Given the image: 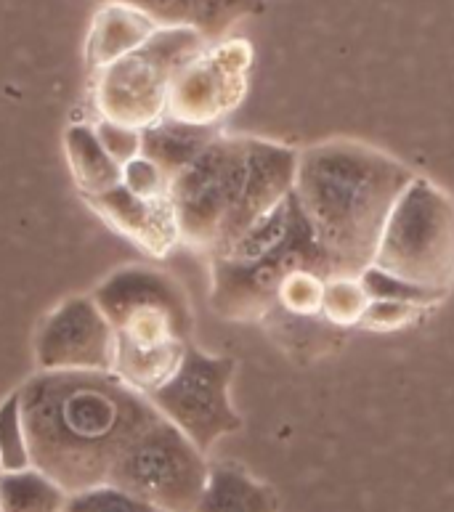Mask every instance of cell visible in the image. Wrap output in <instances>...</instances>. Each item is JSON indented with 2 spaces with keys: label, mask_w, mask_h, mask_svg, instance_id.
<instances>
[{
  "label": "cell",
  "mask_w": 454,
  "mask_h": 512,
  "mask_svg": "<svg viewBox=\"0 0 454 512\" xmlns=\"http://www.w3.org/2000/svg\"><path fill=\"white\" fill-rule=\"evenodd\" d=\"M32 467L67 494L96 489L160 412L115 372H35L19 388Z\"/></svg>",
  "instance_id": "obj_1"
},
{
  "label": "cell",
  "mask_w": 454,
  "mask_h": 512,
  "mask_svg": "<svg viewBox=\"0 0 454 512\" xmlns=\"http://www.w3.org/2000/svg\"><path fill=\"white\" fill-rule=\"evenodd\" d=\"M417 173L378 146L330 138L298 154L295 197L330 260V276H364Z\"/></svg>",
  "instance_id": "obj_2"
},
{
  "label": "cell",
  "mask_w": 454,
  "mask_h": 512,
  "mask_svg": "<svg viewBox=\"0 0 454 512\" xmlns=\"http://www.w3.org/2000/svg\"><path fill=\"white\" fill-rule=\"evenodd\" d=\"M298 154L271 138H213L170 181L181 245L205 258L229 253L293 192Z\"/></svg>",
  "instance_id": "obj_3"
},
{
  "label": "cell",
  "mask_w": 454,
  "mask_h": 512,
  "mask_svg": "<svg viewBox=\"0 0 454 512\" xmlns=\"http://www.w3.org/2000/svg\"><path fill=\"white\" fill-rule=\"evenodd\" d=\"M115 329V372L125 385L149 396L184 359L194 316L186 290L160 268L131 263L112 271L91 292Z\"/></svg>",
  "instance_id": "obj_4"
},
{
  "label": "cell",
  "mask_w": 454,
  "mask_h": 512,
  "mask_svg": "<svg viewBox=\"0 0 454 512\" xmlns=\"http://www.w3.org/2000/svg\"><path fill=\"white\" fill-rule=\"evenodd\" d=\"M208 260L210 306L226 321L266 319L277 308L279 284L295 268H311L330 279V260L295 192L229 253Z\"/></svg>",
  "instance_id": "obj_5"
},
{
  "label": "cell",
  "mask_w": 454,
  "mask_h": 512,
  "mask_svg": "<svg viewBox=\"0 0 454 512\" xmlns=\"http://www.w3.org/2000/svg\"><path fill=\"white\" fill-rule=\"evenodd\" d=\"M372 271L444 300L454 287V197L417 176L393 205Z\"/></svg>",
  "instance_id": "obj_6"
},
{
  "label": "cell",
  "mask_w": 454,
  "mask_h": 512,
  "mask_svg": "<svg viewBox=\"0 0 454 512\" xmlns=\"http://www.w3.org/2000/svg\"><path fill=\"white\" fill-rule=\"evenodd\" d=\"M208 46L192 27H160L139 51L93 72V107L101 120L125 128L162 123L173 77Z\"/></svg>",
  "instance_id": "obj_7"
},
{
  "label": "cell",
  "mask_w": 454,
  "mask_h": 512,
  "mask_svg": "<svg viewBox=\"0 0 454 512\" xmlns=\"http://www.w3.org/2000/svg\"><path fill=\"white\" fill-rule=\"evenodd\" d=\"M208 475V454L160 414L120 454L107 483L165 512H194Z\"/></svg>",
  "instance_id": "obj_8"
},
{
  "label": "cell",
  "mask_w": 454,
  "mask_h": 512,
  "mask_svg": "<svg viewBox=\"0 0 454 512\" xmlns=\"http://www.w3.org/2000/svg\"><path fill=\"white\" fill-rule=\"evenodd\" d=\"M234 372L237 361L231 356L202 351L192 340L176 372L147 398L202 454H208L221 438L242 428V417L229 396Z\"/></svg>",
  "instance_id": "obj_9"
},
{
  "label": "cell",
  "mask_w": 454,
  "mask_h": 512,
  "mask_svg": "<svg viewBox=\"0 0 454 512\" xmlns=\"http://www.w3.org/2000/svg\"><path fill=\"white\" fill-rule=\"evenodd\" d=\"M253 69V46L245 38L210 43L178 69L168 93V120L221 128L245 101Z\"/></svg>",
  "instance_id": "obj_10"
},
{
  "label": "cell",
  "mask_w": 454,
  "mask_h": 512,
  "mask_svg": "<svg viewBox=\"0 0 454 512\" xmlns=\"http://www.w3.org/2000/svg\"><path fill=\"white\" fill-rule=\"evenodd\" d=\"M115 329L91 295H72L40 321L35 335L38 372H112Z\"/></svg>",
  "instance_id": "obj_11"
},
{
  "label": "cell",
  "mask_w": 454,
  "mask_h": 512,
  "mask_svg": "<svg viewBox=\"0 0 454 512\" xmlns=\"http://www.w3.org/2000/svg\"><path fill=\"white\" fill-rule=\"evenodd\" d=\"M83 202L120 237L131 239L133 245H139L152 258H165L181 245L170 197L141 199L120 184L96 197H83Z\"/></svg>",
  "instance_id": "obj_12"
},
{
  "label": "cell",
  "mask_w": 454,
  "mask_h": 512,
  "mask_svg": "<svg viewBox=\"0 0 454 512\" xmlns=\"http://www.w3.org/2000/svg\"><path fill=\"white\" fill-rule=\"evenodd\" d=\"M160 30L157 24L144 16L141 11L123 3H104L96 11L85 38V64L91 72L120 62L123 56L139 51L154 32Z\"/></svg>",
  "instance_id": "obj_13"
},
{
  "label": "cell",
  "mask_w": 454,
  "mask_h": 512,
  "mask_svg": "<svg viewBox=\"0 0 454 512\" xmlns=\"http://www.w3.org/2000/svg\"><path fill=\"white\" fill-rule=\"evenodd\" d=\"M194 512H279V502L269 483L250 470L237 462H216Z\"/></svg>",
  "instance_id": "obj_14"
},
{
  "label": "cell",
  "mask_w": 454,
  "mask_h": 512,
  "mask_svg": "<svg viewBox=\"0 0 454 512\" xmlns=\"http://www.w3.org/2000/svg\"><path fill=\"white\" fill-rule=\"evenodd\" d=\"M64 154L80 197H96L123 184V168L101 146L93 125L75 123L64 130Z\"/></svg>",
  "instance_id": "obj_15"
},
{
  "label": "cell",
  "mask_w": 454,
  "mask_h": 512,
  "mask_svg": "<svg viewBox=\"0 0 454 512\" xmlns=\"http://www.w3.org/2000/svg\"><path fill=\"white\" fill-rule=\"evenodd\" d=\"M221 133V128H200L165 117L162 123L141 130V154L152 160L168 181H173Z\"/></svg>",
  "instance_id": "obj_16"
},
{
  "label": "cell",
  "mask_w": 454,
  "mask_h": 512,
  "mask_svg": "<svg viewBox=\"0 0 454 512\" xmlns=\"http://www.w3.org/2000/svg\"><path fill=\"white\" fill-rule=\"evenodd\" d=\"M70 494L38 467L0 473V510L3 512H67Z\"/></svg>",
  "instance_id": "obj_17"
},
{
  "label": "cell",
  "mask_w": 454,
  "mask_h": 512,
  "mask_svg": "<svg viewBox=\"0 0 454 512\" xmlns=\"http://www.w3.org/2000/svg\"><path fill=\"white\" fill-rule=\"evenodd\" d=\"M370 303L372 292L362 276H330L324 290L322 319L335 329L362 327Z\"/></svg>",
  "instance_id": "obj_18"
},
{
  "label": "cell",
  "mask_w": 454,
  "mask_h": 512,
  "mask_svg": "<svg viewBox=\"0 0 454 512\" xmlns=\"http://www.w3.org/2000/svg\"><path fill=\"white\" fill-rule=\"evenodd\" d=\"M324 290L327 276L316 274L311 268H295L279 284L277 308L295 319H322Z\"/></svg>",
  "instance_id": "obj_19"
},
{
  "label": "cell",
  "mask_w": 454,
  "mask_h": 512,
  "mask_svg": "<svg viewBox=\"0 0 454 512\" xmlns=\"http://www.w3.org/2000/svg\"><path fill=\"white\" fill-rule=\"evenodd\" d=\"M261 11L263 0H194L192 30L200 32L208 43H221L234 24Z\"/></svg>",
  "instance_id": "obj_20"
},
{
  "label": "cell",
  "mask_w": 454,
  "mask_h": 512,
  "mask_svg": "<svg viewBox=\"0 0 454 512\" xmlns=\"http://www.w3.org/2000/svg\"><path fill=\"white\" fill-rule=\"evenodd\" d=\"M0 465H3V473H16V470L32 467L19 390H14L0 404Z\"/></svg>",
  "instance_id": "obj_21"
},
{
  "label": "cell",
  "mask_w": 454,
  "mask_h": 512,
  "mask_svg": "<svg viewBox=\"0 0 454 512\" xmlns=\"http://www.w3.org/2000/svg\"><path fill=\"white\" fill-rule=\"evenodd\" d=\"M67 512H165L149 505L144 499L133 497L128 491L117 489L112 483L96 486V489L70 494Z\"/></svg>",
  "instance_id": "obj_22"
},
{
  "label": "cell",
  "mask_w": 454,
  "mask_h": 512,
  "mask_svg": "<svg viewBox=\"0 0 454 512\" xmlns=\"http://www.w3.org/2000/svg\"><path fill=\"white\" fill-rule=\"evenodd\" d=\"M428 311H431V306H423L417 300L372 298L370 311H367L362 321V329H370V332H399V329H407L409 324H415Z\"/></svg>",
  "instance_id": "obj_23"
},
{
  "label": "cell",
  "mask_w": 454,
  "mask_h": 512,
  "mask_svg": "<svg viewBox=\"0 0 454 512\" xmlns=\"http://www.w3.org/2000/svg\"><path fill=\"white\" fill-rule=\"evenodd\" d=\"M123 186L141 199H165L170 197V181L152 160L144 154L123 165Z\"/></svg>",
  "instance_id": "obj_24"
},
{
  "label": "cell",
  "mask_w": 454,
  "mask_h": 512,
  "mask_svg": "<svg viewBox=\"0 0 454 512\" xmlns=\"http://www.w3.org/2000/svg\"><path fill=\"white\" fill-rule=\"evenodd\" d=\"M101 3H123L136 8L157 27H192L194 0H101Z\"/></svg>",
  "instance_id": "obj_25"
},
{
  "label": "cell",
  "mask_w": 454,
  "mask_h": 512,
  "mask_svg": "<svg viewBox=\"0 0 454 512\" xmlns=\"http://www.w3.org/2000/svg\"><path fill=\"white\" fill-rule=\"evenodd\" d=\"M96 128V136H99L101 146L107 149V154L112 160L123 168L131 160L141 157V130L125 128V125L109 123V120H99L93 125Z\"/></svg>",
  "instance_id": "obj_26"
},
{
  "label": "cell",
  "mask_w": 454,
  "mask_h": 512,
  "mask_svg": "<svg viewBox=\"0 0 454 512\" xmlns=\"http://www.w3.org/2000/svg\"><path fill=\"white\" fill-rule=\"evenodd\" d=\"M0 473H3V465H0Z\"/></svg>",
  "instance_id": "obj_27"
},
{
  "label": "cell",
  "mask_w": 454,
  "mask_h": 512,
  "mask_svg": "<svg viewBox=\"0 0 454 512\" xmlns=\"http://www.w3.org/2000/svg\"><path fill=\"white\" fill-rule=\"evenodd\" d=\"M0 512H3V510H0Z\"/></svg>",
  "instance_id": "obj_28"
}]
</instances>
